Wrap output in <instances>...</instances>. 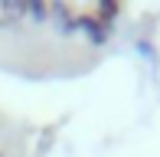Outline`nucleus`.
Returning a JSON list of instances; mask_svg holds the SVG:
<instances>
[{
  "label": "nucleus",
  "mask_w": 160,
  "mask_h": 157,
  "mask_svg": "<svg viewBox=\"0 0 160 157\" xmlns=\"http://www.w3.org/2000/svg\"><path fill=\"white\" fill-rule=\"evenodd\" d=\"M0 157H3V154H0Z\"/></svg>",
  "instance_id": "nucleus-3"
},
{
  "label": "nucleus",
  "mask_w": 160,
  "mask_h": 157,
  "mask_svg": "<svg viewBox=\"0 0 160 157\" xmlns=\"http://www.w3.org/2000/svg\"><path fill=\"white\" fill-rule=\"evenodd\" d=\"M118 13H121L118 3H111V0H101V7H98V20H101V23H108V20L118 17Z\"/></svg>",
  "instance_id": "nucleus-2"
},
{
  "label": "nucleus",
  "mask_w": 160,
  "mask_h": 157,
  "mask_svg": "<svg viewBox=\"0 0 160 157\" xmlns=\"http://www.w3.org/2000/svg\"><path fill=\"white\" fill-rule=\"evenodd\" d=\"M75 26H82L85 36H92V43H105V39H108V30H105L108 23H101L98 17H78Z\"/></svg>",
  "instance_id": "nucleus-1"
}]
</instances>
